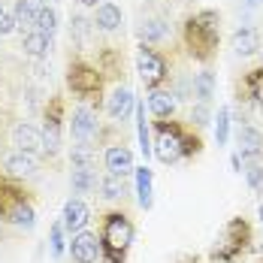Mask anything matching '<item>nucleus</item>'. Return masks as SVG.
I'll return each instance as SVG.
<instances>
[{
	"label": "nucleus",
	"instance_id": "1",
	"mask_svg": "<svg viewBox=\"0 0 263 263\" xmlns=\"http://www.w3.org/2000/svg\"><path fill=\"white\" fill-rule=\"evenodd\" d=\"M184 49L194 61L209 64L218 54V43H221V15L215 9H200L194 12L182 27Z\"/></svg>",
	"mask_w": 263,
	"mask_h": 263
},
{
	"label": "nucleus",
	"instance_id": "2",
	"mask_svg": "<svg viewBox=\"0 0 263 263\" xmlns=\"http://www.w3.org/2000/svg\"><path fill=\"white\" fill-rule=\"evenodd\" d=\"M0 221L30 230L36 224V212L27 200L25 187L15 182V176H0Z\"/></svg>",
	"mask_w": 263,
	"mask_h": 263
},
{
	"label": "nucleus",
	"instance_id": "3",
	"mask_svg": "<svg viewBox=\"0 0 263 263\" xmlns=\"http://www.w3.org/2000/svg\"><path fill=\"white\" fill-rule=\"evenodd\" d=\"M133 221L124 212H109L103 218V227H100V248H103V257L109 263H124L127 260V251L133 245Z\"/></svg>",
	"mask_w": 263,
	"mask_h": 263
},
{
	"label": "nucleus",
	"instance_id": "4",
	"mask_svg": "<svg viewBox=\"0 0 263 263\" xmlns=\"http://www.w3.org/2000/svg\"><path fill=\"white\" fill-rule=\"evenodd\" d=\"M254 242V230L245 218H230L221 230V236L212 248V263H233L236 257H242Z\"/></svg>",
	"mask_w": 263,
	"mask_h": 263
},
{
	"label": "nucleus",
	"instance_id": "5",
	"mask_svg": "<svg viewBox=\"0 0 263 263\" xmlns=\"http://www.w3.org/2000/svg\"><path fill=\"white\" fill-rule=\"evenodd\" d=\"M184 136H187V127L179 124V121H166V118H158L155 121V145L152 152L158 155L160 163H179L184 160Z\"/></svg>",
	"mask_w": 263,
	"mask_h": 263
},
{
	"label": "nucleus",
	"instance_id": "6",
	"mask_svg": "<svg viewBox=\"0 0 263 263\" xmlns=\"http://www.w3.org/2000/svg\"><path fill=\"white\" fill-rule=\"evenodd\" d=\"M67 88L79 97V100H97L103 94V73L88 64V61H70L67 67Z\"/></svg>",
	"mask_w": 263,
	"mask_h": 263
},
{
	"label": "nucleus",
	"instance_id": "7",
	"mask_svg": "<svg viewBox=\"0 0 263 263\" xmlns=\"http://www.w3.org/2000/svg\"><path fill=\"white\" fill-rule=\"evenodd\" d=\"M136 73H139V79L142 85L152 91V88H160L166 76H170V70H166V58L158 52V49H152L148 43H142L139 49H136Z\"/></svg>",
	"mask_w": 263,
	"mask_h": 263
},
{
	"label": "nucleus",
	"instance_id": "8",
	"mask_svg": "<svg viewBox=\"0 0 263 263\" xmlns=\"http://www.w3.org/2000/svg\"><path fill=\"white\" fill-rule=\"evenodd\" d=\"M70 254H73L76 263H97L100 254H103L100 236H97V233H88V230L73 233V239H70Z\"/></svg>",
	"mask_w": 263,
	"mask_h": 263
},
{
	"label": "nucleus",
	"instance_id": "9",
	"mask_svg": "<svg viewBox=\"0 0 263 263\" xmlns=\"http://www.w3.org/2000/svg\"><path fill=\"white\" fill-rule=\"evenodd\" d=\"M88 221H91V212H88V206H85V200L70 197V200L64 203V215H61L64 230H67V233H79V230L88 227Z\"/></svg>",
	"mask_w": 263,
	"mask_h": 263
},
{
	"label": "nucleus",
	"instance_id": "10",
	"mask_svg": "<svg viewBox=\"0 0 263 263\" xmlns=\"http://www.w3.org/2000/svg\"><path fill=\"white\" fill-rule=\"evenodd\" d=\"M103 163H106V170H109L112 176H130L133 173V152L124 145V142H115V145L106 148Z\"/></svg>",
	"mask_w": 263,
	"mask_h": 263
},
{
	"label": "nucleus",
	"instance_id": "11",
	"mask_svg": "<svg viewBox=\"0 0 263 263\" xmlns=\"http://www.w3.org/2000/svg\"><path fill=\"white\" fill-rule=\"evenodd\" d=\"M236 142H239V155L242 160H257L263 155V133L251 124H242L236 133Z\"/></svg>",
	"mask_w": 263,
	"mask_h": 263
},
{
	"label": "nucleus",
	"instance_id": "12",
	"mask_svg": "<svg viewBox=\"0 0 263 263\" xmlns=\"http://www.w3.org/2000/svg\"><path fill=\"white\" fill-rule=\"evenodd\" d=\"M133 106H136V97H133L130 88H124V85H118V88L106 97V112H109L115 121H124L133 112Z\"/></svg>",
	"mask_w": 263,
	"mask_h": 263
},
{
	"label": "nucleus",
	"instance_id": "13",
	"mask_svg": "<svg viewBox=\"0 0 263 263\" xmlns=\"http://www.w3.org/2000/svg\"><path fill=\"white\" fill-rule=\"evenodd\" d=\"M70 130H73V139H76V142H91V136L97 133V115H94L88 106H79V109H73V121H70Z\"/></svg>",
	"mask_w": 263,
	"mask_h": 263
},
{
	"label": "nucleus",
	"instance_id": "14",
	"mask_svg": "<svg viewBox=\"0 0 263 263\" xmlns=\"http://www.w3.org/2000/svg\"><path fill=\"white\" fill-rule=\"evenodd\" d=\"M239 100H251L263 109V67H254L245 73V79L239 85Z\"/></svg>",
	"mask_w": 263,
	"mask_h": 263
},
{
	"label": "nucleus",
	"instance_id": "15",
	"mask_svg": "<svg viewBox=\"0 0 263 263\" xmlns=\"http://www.w3.org/2000/svg\"><path fill=\"white\" fill-rule=\"evenodd\" d=\"M12 145L18 152L36 155V152H43V133L36 130V127H30V124H15L12 127Z\"/></svg>",
	"mask_w": 263,
	"mask_h": 263
},
{
	"label": "nucleus",
	"instance_id": "16",
	"mask_svg": "<svg viewBox=\"0 0 263 263\" xmlns=\"http://www.w3.org/2000/svg\"><path fill=\"white\" fill-rule=\"evenodd\" d=\"M3 166H6V173L9 176H15V179H22V176H30V173H36V158L30 155V152H9L6 158H3Z\"/></svg>",
	"mask_w": 263,
	"mask_h": 263
},
{
	"label": "nucleus",
	"instance_id": "17",
	"mask_svg": "<svg viewBox=\"0 0 263 263\" xmlns=\"http://www.w3.org/2000/svg\"><path fill=\"white\" fill-rule=\"evenodd\" d=\"M124 25V15H121V9L115 6V3H100L97 6V12H94V27L97 30H103V33H112V30H118V27Z\"/></svg>",
	"mask_w": 263,
	"mask_h": 263
},
{
	"label": "nucleus",
	"instance_id": "18",
	"mask_svg": "<svg viewBox=\"0 0 263 263\" xmlns=\"http://www.w3.org/2000/svg\"><path fill=\"white\" fill-rule=\"evenodd\" d=\"M148 109H152L155 118H173V112H176V97H173L170 91H163V88H152V91H148Z\"/></svg>",
	"mask_w": 263,
	"mask_h": 263
},
{
	"label": "nucleus",
	"instance_id": "19",
	"mask_svg": "<svg viewBox=\"0 0 263 263\" xmlns=\"http://www.w3.org/2000/svg\"><path fill=\"white\" fill-rule=\"evenodd\" d=\"M133 176H136V203L139 209H152L155 197H152V170L148 166H133Z\"/></svg>",
	"mask_w": 263,
	"mask_h": 263
},
{
	"label": "nucleus",
	"instance_id": "20",
	"mask_svg": "<svg viewBox=\"0 0 263 263\" xmlns=\"http://www.w3.org/2000/svg\"><path fill=\"white\" fill-rule=\"evenodd\" d=\"M22 49H25L27 58H46L52 52V36H46L43 30H30L22 40Z\"/></svg>",
	"mask_w": 263,
	"mask_h": 263
},
{
	"label": "nucleus",
	"instance_id": "21",
	"mask_svg": "<svg viewBox=\"0 0 263 263\" xmlns=\"http://www.w3.org/2000/svg\"><path fill=\"white\" fill-rule=\"evenodd\" d=\"M46 6V0H15V22L18 27H33L40 9Z\"/></svg>",
	"mask_w": 263,
	"mask_h": 263
},
{
	"label": "nucleus",
	"instance_id": "22",
	"mask_svg": "<svg viewBox=\"0 0 263 263\" xmlns=\"http://www.w3.org/2000/svg\"><path fill=\"white\" fill-rule=\"evenodd\" d=\"M133 112H136V136H139V152H142V158L148 160V155H152V133H148V124H145V103H136V106H133Z\"/></svg>",
	"mask_w": 263,
	"mask_h": 263
},
{
	"label": "nucleus",
	"instance_id": "23",
	"mask_svg": "<svg viewBox=\"0 0 263 263\" xmlns=\"http://www.w3.org/2000/svg\"><path fill=\"white\" fill-rule=\"evenodd\" d=\"M194 97H197V103H212V97H215V76L209 70H200L194 76Z\"/></svg>",
	"mask_w": 263,
	"mask_h": 263
},
{
	"label": "nucleus",
	"instance_id": "24",
	"mask_svg": "<svg viewBox=\"0 0 263 263\" xmlns=\"http://www.w3.org/2000/svg\"><path fill=\"white\" fill-rule=\"evenodd\" d=\"M70 184H73V191H76V194H88V191H94V187H97V176H94V170H91V166H73Z\"/></svg>",
	"mask_w": 263,
	"mask_h": 263
},
{
	"label": "nucleus",
	"instance_id": "25",
	"mask_svg": "<svg viewBox=\"0 0 263 263\" xmlns=\"http://www.w3.org/2000/svg\"><path fill=\"white\" fill-rule=\"evenodd\" d=\"M233 49H236V54H254L257 52V33L251 30V27H239L236 33H233Z\"/></svg>",
	"mask_w": 263,
	"mask_h": 263
},
{
	"label": "nucleus",
	"instance_id": "26",
	"mask_svg": "<svg viewBox=\"0 0 263 263\" xmlns=\"http://www.w3.org/2000/svg\"><path fill=\"white\" fill-rule=\"evenodd\" d=\"M166 36V25L160 22V18H142V25H139V40L142 43H160Z\"/></svg>",
	"mask_w": 263,
	"mask_h": 263
},
{
	"label": "nucleus",
	"instance_id": "27",
	"mask_svg": "<svg viewBox=\"0 0 263 263\" xmlns=\"http://www.w3.org/2000/svg\"><path fill=\"white\" fill-rule=\"evenodd\" d=\"M100 191H103L106 200H118V197H124V191H127V184H124V176H106V179H100Z\"/></svg>",
	"mask_w": 263,
	"mask_h": 263
},
{
	"label": "nucleus",
	"instance_id": "28",
	"mask_svg": "<svg viewBox=\"0 0 263 263\" xmlns=\"http://www.w3.org/2000/svg\"><path fill=\"white\" fill-rule=\"evenodd\" d=\"M36 30H43V33H46V36H54V30H58V12H54V6H49V3H46V6H43V9H40V15H36Z\"/></svg>",
	"mask_w": 263,
	"mask_h": 263
},
{
	"label": "nucleus",
	"instance_id": "29",
	"mask_svg": "<svg viewBox=\"0 0 263 263\" xmlns=\"http://www.w3.org/2000/svg\"><path fill=\"white\" fill-rule=\"evenodd\" d=\"M61 127L64 124H46L43 127V152L46 155H58L61 152Z\"/></svg>",
	"mask_w": 263,
	"mask_h": 263
},
{
	"label": "nucleus",
	"instance_id": "30",
	"mask_svg": "<svg viewBox=\"0 0 263 263\" xmlns=\"http://www.w3.org/2000/svg\"><path fill=\"white\" fill-rule=\"evenodd\" d=\"M215 139H218V145H227V139H230V109H227V106L218 109V118H215Z\"/></svg>",
	"mask_w": 263,
	"mask_h": 263
},
{
	"label": "nucleus",
	"instance_id": "31",
	"mask_svg": "<svg viewBox=\"0 0 263 263\" xmlns=\"http://www.w3.org/2000/svg\"><path fill=\"white\" fill-rule=\"evenodd\" d=\"M70 163H73V166H94V152H91V145H88V142L73 145V152H70Z\"/></svg>",
	"mask_w": 263,
	"mask_h": 263
},
{
	"label": "nucleus",
	"instance_id": "32",
	"mask_svg": "<svg viewBox=\"0 0 263 263\" xmlns=\"http://www.w3.org/2000/svg\"><path fill=\"white\" fill-rule=\"evenodd\" d=\"M245 179H248V184H251V191H257V194H260V191H263V163L248 160V166H245Z\"/></svg>",
	"mask_w": 263,
	"mask_h": 263
},
{
	"label": "nucleus",
	"instance_id": "33",
	"mask_svg": "<svg viewBox=\"0 0 263 263\" xmlns=\"http://www.w3.org/2000/svg\"><path fill=\"white\" fill-rule=\"evenodd\" d=\"M203 152V139H200V133L187 130V136H184V160L187 158H197Z\"/></svg>",
	"mask_w": 263,
	"mask_h": 263
},
{
	"label": "nucleus",
	"instance_id": "34",
	"mask_svg": "<svg viewBox=\"0 0 263 263\" xmlns=\"http://www.w3.org/2000/svg\"><path fill=\"white\" fill-rule=\"evenodd\" d=\"M49 239H52V254L54 257H61V254H64V224H61V221H54L52 224Z\"/></svg>",
	"mask_w": 263,
	"mask_h": 263
},
{
	"label": "nucleus",
	"instance_id": "35",
	"mask_svg": "<svg viewBox=\"0 0 263 263\" xmlns=\"http://www.w3.org/2000/svg\"><path fill=\"white\" fill-rule=\"evenodd\" d=\"M209 103H197L191 109V121H194V127H206L209 124Z\"/></svg>",
	"mask_w": 263,
	"mask_h": 263
},
{
	"label": "nucleus",
	"instance_id": "36",
	"mask_svg": "<svg viewBox=\"0 0 263 263\" xmlns=\"http://www.w3.org/2000/svg\"><path fill=\"white\" fill-rule=\"evenodd\" d=\"M15 27H18V22H15V12H9L6 6H0V36L12 33Z\"/></svg>",
	"mask_w": 263,
	"mask_h": 263
},
{
	"label": "nucleus",
	"instance_id": "37",
	"mask_svg": "<svg viewBox=\"0 0 263 263\" xmlns=\"http://www.w3.org/2000/svg\"><path fill=\"white\" fill-rule=\"evenodd\" d=\"M70 33H73V36H76V40H82V36H85V33H88V27H91V22H85V18H82V15H73V22H70Z\"/></svg>",
	"mask_w": 263,
	"mask_h": 263
},
{
	"label": "nucleus",
	"instance_id": "38",
	"mask_svg": "<svg viewBox=\"0 0 263 263\" xmlns=\"http://www.w3.org/2000/svg\"><path fill=\"white\" fill-rule=\"evenodd\" d=\"M230 166H233V170L239 173V166H242V158H239V155H233V158H230Z\"/></svg>",
	"mask_w": 263,
	"mask_h": 263
},
{
	"label": "nucleus",
	"instance_id": "39",
	"mask_svg": "<svg viewBox=\"0 0 263 263\" xmlns=\"http://www.w3.org/2000/svg\"><path fill=\"white\" fill-rule=\"evenodd\" d=\"M82 6H94V9H97V6H100V3H103V0H79Z\"/></svg>",
	"mask_w": 263,
	"mask_h": 263
},
{
	"label": "nucleus",
	"instance_id": "40",
	"mask_svg": "<svg viewBox=\"0 0 263 263\" xmlns=\"http://www.w3.org/2000/svg\"><path fill=\"white\" fill-rule=\"evenodd\" d=\"M245 3H248V6H257V3H260V0H245Z\"/></svg>",
	"mask_w": 263,
	"mask_h": 263
},
{
	"label": "nucleus",
	"instance_id": "41",
	"mask_svg": "<svg viewBox=\"0 0 263 263\" xmlns=\"http://www.w3.org/2000/svg\"><path fill=\"white\" fill-rule=\"evenodd\" d=\"M260 224H263V203H260Z\"/></svg>",
	"mask_w": 263,
	"mask_h": 263
},
{
	"label": "nucleus",
	"instance_id": "42",
	"mask_svg": "<svg viewBox=\"0 0 263 263\" xmlns=\"http://www.w3.org/2000/svg\"><path fill=\"white\" fill-rule=\"evenodd\" d=\"M46 3H49V0H46Z\"/></svg>",
	"mask_w": 263,
	"mask_h": 263
},
{
	"label": "nucleus",
	"instance_id": "43",
	"mask_svg": "<svg viewBox=\"0 0 263 263\" xmlns=\"http://www.w3.org/2000/svg\"><path fill=\"white\" fill-rule=\"evenodd\" d=\"M260 263H263V260H260Z\"/></svg>",
	"mask_w": 263,
	"mask_h": 263
}]
</instances>
